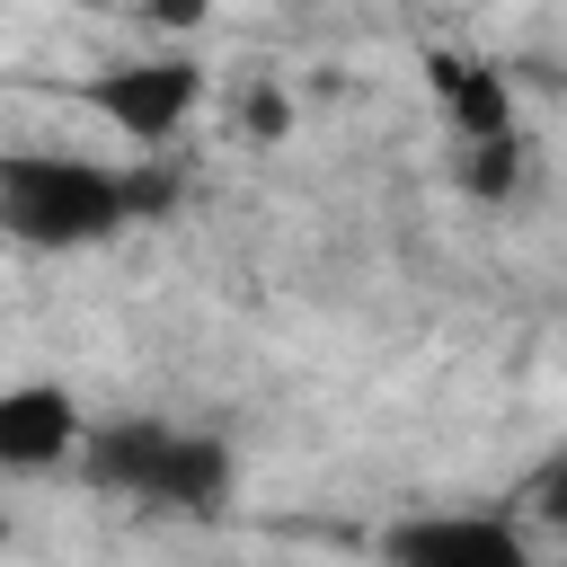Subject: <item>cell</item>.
<instances>
[{"mask_svg":"<svg viewBox=\"0 0 567 567\" xmlns=\"http://www.w3.org/2000/svg\"><path fill=\"white\" fill-rule=\"evenodd\" d=\"M80 478L97 496H133V505H159V514H221L230 487H239V461L204 425L115 416V425L80 434Z\"/></svg>","mask_w":567,"mask_h":567,"instance_id":"obj_1","label":"cell"},{"mask_svg":"<svg viewBox=\"0 0 567 567\" xmlns=\"http://www.w3.org/2000/svg\"><path fill=\"white\" fill-rule=\"evenodd\" d=\"M133 221V177L71 151H0V230L27 248H97Z\"/></svg>","mask_w":567,"mask_h":567,"instance_id":"obj_2","label":"cell"},{"mask_svg":"<svg viewBox=\"0 0 567 567\" xmlns=\"http://www.w3.org/2000/svg\"><path fill=\"white\" fill-rule=\"evenodd\" d=\"M97 124H115L124 142H168L195 106H204V62L195 53H142V62H106L71 89Z\"/></svg>","mask_w":567,"mask_h":567,"instance_id":"obj_3","label":"cell"},{"mask_svg":"<svg viewBox=\"0 0 567 567\" xmlns=\"http://www.w3.org/2000/svg\"><path fill=\"white\" fill-rule=\"evenodd\" d=\"M381 567H532L514 514H399L381 532Z\"/></svg>","mask_w":567,"mask_h":567,"instance_id":"obj_4","label":"cell"},{"mask_svg":"<svg viewBox=\"0 0 567 567\" xmlns=\"http://www.w3.org/2000/svg\"><path fill=\"white\" fill-rule=\"evenodd\" d=\"M80 399L62 381H18L0 390V470H53L80 452Z\"/></svg>","mask_w":567,"mask_h":567,"instance_id":"obj_5","label":"cell"},{"mask_svg":"<svg viewBox=\"0 0 567 567\" xmlns=\"http://www.w3.org/2000/svg\"><path fill=\"white\" fill-rule=\"evenodd\" d=\"M425 80H434V97H443V115H452V133H461L470 151L523 133V124H514V80H505L496 62H478V53H425Z\"/></svg>","mask_w":567,"mask_h":567,"instance_id":"obj_6","label":"cell"},{"mask_svg":"<svg viewBox=\"0 0 567 567\" xmlns=\"http://www.w3.org/2000/svg\"><path fill=\"white\" fill-rule=\"evenodd\" d=\"M461 186H470L478 204H505V195L523 186V133H514V142H478V151L461 159Z\"/></svg>","mask_w":567,"mask_h":567,"instance_id":"obj_7","label":"cell"},{"mask_svg":"<svg viewBox=\"0 0 567 567\" xmlns=\"http://www.w3.org/2000/svg\"><path fill=\"white\" fill-rule=\"evenodd\" d=\"M239 115H248V133H257V142H275V133H284V124H292V97H284V89H275V80H257V89H248V106H239Z\"/></svg>","mask_w":567,"mask_h":567,"instance_id":"obj_8","label":"cell"},{"mask_svg":"<svg viewBox=\"0 0 567 567\" xmlns=\"http://www.w3.org/2000/svg\"><path fill=\"white\" fill-rule=\"evenodd\" d=\"M532 505H540V514H567V461H549V470L532 478Z\"/></svg>","mask_w":567,"mask_h":567,"instance_id":"obj_9","label":"cell"},{"mask_svg":"<svg viewBox=\"0 0 567 567\" xmlns=\"http://www.w3.org/2000/svg\"><path fill=\"white\" fill-rule=\"evenodd\" d=\"M0 540H9V514H0Z\"/></svg>","mask_w":567,"mask_h":567,"instance_id":"obj_10","label":"cell"}]
</instances>
